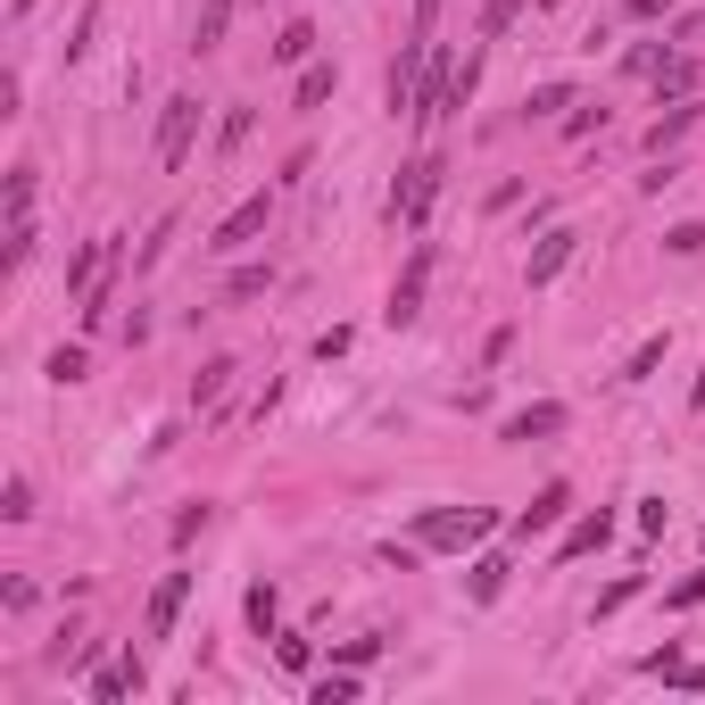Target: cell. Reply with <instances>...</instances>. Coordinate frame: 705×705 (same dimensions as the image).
<instances>
[{"label":"cell","mask_w":705,"mask_h":705,"mask_svg":"<svg viewBox=\"0 0 705 705\" xmlns=\"http://www.w3.org/2000/svg\"><path fill=\"white\" fill-rule=\"evenodd\" d=\"M490 506H432V515H415V548H482L490 539Z\"/></svg>","instance_id":"1"},{"label":"cell","mask_w":705,"mask_h":705,"mask_svg":"<svg viewBox=\"0 0 705 705\" xmlns=\"http://www.w3.org/2000/svg\"><path fill=\"white\" fill-rule=\"evenodd\" d=\"M432 191H440V158H415V167H399V191H390V224H424Z\"/></svg>","instance_id":"2"},{"label":"cell","mask_w":705,"mask_h":705,"mask_svg":"<svg viewBox=\"0 0 705 705\" xmlns=\"http://www.w3.org/2000/svg\"><path fill=\"white\" fill-rule=\"evenodd\" d=\"M424 282H432V249H415V258H407V275L390 282V307H382V324H390V333L424 316Z\"/></svg>","instance_id":"3"},{"label":"cell","mask_w":705,"mask_h":705,"mask_svg":"<svg viewBox=\"0 0 705 705\" xmlns=\"http://www.w3.org/2000/svg\"><path fill=\"white\" fill-rule=\"evenodd\" d=\"M191 133H200V100L175 92V100H167V116H158V167H183Z\"/></svg>","instance_id":"4"},{"label":"cell","mask_w":705,"mask_h":705,"mask_svg":"<svg viewBox=\"0 0 705 705\" xmlns=\"http://www.w3.org/2000/svg\"><path fill=\"white\" fill-rule=\"evenodd\" d=\"M191 581H200V573H167L158 590H149V614H142V631H149V639H175V614H183Z\"/></svg>","instance_id":"5"},{"label":"cell","mask_w":705,"mask_h":705,"mask_svg":"<svg viewBox=\"0 0 705 705\" xmlns=\"http://www.w3.org/2000/svg\"><path fill=\"white\" fill-rule=\"evenodd\" d=\"M573 249H581V233H564V224H557V233H548V242L531 249V266H523V282H531V291H548V282H557L564 266H573Z\"/></svg>","instance_id":"6"},{"label":"cell","mask_w":705,"mask_h":705,"mask_svg":"<svg viewBox=\"0 0 705 705\" xmlns=\"http://www.w3.org/2000/svg\"><path fill=\"white\" fill-rule=\"evenodd\" d=\"M564 515H573V490H564V482H548V490H539V499L515 515V531H523V539H531V531H557Z\"/></svg>","instance_id":"7"},{"label":"cell","mask_w":705,"mask_h":705,"mask_svg":"<svg viewBox=\"0 0 705 705\" xmlns=\"http://www.w3.org/2000/svg\"><path fill=\"white\" fill-rule=\"evenodd\" d=\"M258 233H266V191H258V200H242V208H233V216L216 224V242H208V249H242V242H258Z\"/></svg>","instance_id":"8"},{"label":"cell","mask_w":705,"mask_h":705,"mask_svg":"<svg viewBox=\"0 0 705 705\" xmlns=\"http://www.w3.org/2000/svg\"><path fill=\"white\" fill-rule=\"evenodd\" d=\"M606 539H614V515H581L573 531L557 539V564H573V557H597V548H606Z\"/></svg>","instance_id":"9"},{"label":"cell","mask_w":705,"mask_h":705,"mask_svg":"<svg viewBox=\"0 0 705 705\" xmlns=\"http://www.w3.org/2000/svg\"><path fill=\"white\" fill-rule=\"evenodd\" d=\"M548 432H564V407H557V399H539V407L506 415V432H499V440H548Z\"/></svg>","instance_id":"10"},{"label":"cell","mask_w":705,"mask_h":705,"mask_svg":"<svg viewBox=\"0 0 705 705\" xmlns=\"http://www.w3.org/2000/svg\"><path fill=\"white\" fill-rule=\"evenodd\" d=\"M340 92V67H324V58H307L299 67V109H324V100Z\"/></svg>","instance_id":"11"},{"label":"cell","mask_w":705,"mask_h":705,"mask_svg":"<svg viewBox=\"0 0 705 705\" xmlns=\"http://www.w3.org/2000/svg\"><path fill=\"white\" fill-rule=\"evenodd\" d=\"M233 373H242V366H233V357H208V366L191 373V407H216V399H224V382H233Z\"/></svg>","instance_id":"12"},{"label":"cell","mask_w":705,"mask_h":705,"mask_svg":"<svg viewBox=\"0 0 705 705\" xmlns=\"http://www.w3.org/2000/svg\"><path fill=\"white\" fill-rule=\"evenodd\" d=\"M499 590H506V557H473V573H465V597H473V606H490Z\"/></svg>","instance_id":"13"},{"label":"cell","mask_w":705,"mask_h":705,"mask_svg":"<svg viewBox=\"0 0 705 705\" xmlns=\"http://www.w3.org/2000/svg\"><path fill=\"white\" fill-rule=\"evenodd\" d=\"M224 25H233V0H200V25H191V51H216Z\"/></svg>","instance_id":"14"},{"label":"cell","mask_w":705,"mask_h":705,"mask_svg":"<svg viewBox=\"0 0 705 705\" xmlns=\"http://www.w3.org/2000/svg\"><path fill=\"white\" fill-rule=\"evenodd\" d=\"M689 125H697V109H689V100H672V109H664V116H656V125H648V149H656V158H664V142H681Z\"/></svg>","instance_id":"15"},{"label":"cell","mask_w":705,"mask_h":705,"mask_svg":"<svg viewBox=\"0 0 705 705\" xmlns=\"http://www.w3.org/2000/svg\"><path fill=\"white\" fill-rule=\"evenodd\" d=\"M125 689H142V681H133V664H100L92 672V705H125Z\"/></svg>","instance_id":"16"},{"label":"cell","mask_w":705,"mask_h":705,"mask_svg":"<svg viewBox=\"0 0 705 705\" xmlns=\"http://www.w3.org/2000/svg\"><path fill=\"white\" fill-rule=\"evenodd\" d=\"M656 92H664V100H689V92H697V58H664V67H656Z\"/></svg>","instance_id":"17"},{"label":"cell","mask_w":705,"mask_h":705,"mask_svg":"<svg viewBox=\"0 0 705 705\" xmlns=\"http://www.w3.org/2000/svg\"><path fill=\"white\" fill-rule=\"evenodd\" d=\"M307 51H316V25H282V34H275V58H282V67H307Z\"/></svg>","instance_id":"18"},{"label":"cell","mask_w":705,"mask_h":705,"mask_svg":"<svg viewBox=\"0 0 705 705\" xmlns=\"http://www.w3.org/2000/svg\"><path fill=\"white\" fill-rule=\"evenodd\" d=\"M275 291V266H242V275L224 282V299H266Z\"/></svg>","instance_id":"19"},{"label":"cell","mask_w":705,"mask_h":705,"mask_svg":"<svg viewBox=\"0 0 705 705\" xmlns=\"http://www.w3.org/2000/svg\"><path fill=\"white\" fill-rule=\"evenodd\" d=\"M275 614H282L275 581H258V590H249V623H258V639H275Z\"/></svg>","instance_id":"20"},{"label":"cell","mask_w":705,"mask_h":705,"mask_svg":"<svg viewBox=\"0 0 705 705\" xmlns=\"http://www.w3.org/2000/svg\"><path fill=\"white\" fill-rule=\"evenodd\" d=\"M656 366H664V333H648V340H639V349H631V366H623V382H648Z\"/></svg>","instance_id":"21"},{"label":"cell","mask_w":705,"mask_h":705,"mask_svg":"<svg viewBox=\"0 0 705 705\" xmlns=\"http://www.w3.org/2000/svg\"><path fill=\"white\" fill-rule=\"evenodd\" d=\"M275 656H282V672H307V664H316V648H307L299 631H275Z\"/></svg>","instance_id":"22"},{"label":"cell","mask_w":705,"mask_h":705,"mask_svg":"<svg viewBox=\"0 0 705 705\" xmlns=\"http://www.w3.org/2000/svg\"><path fill=\"white\" fill-rule=\"evenodd\" d=\"M357 697V664L349 672H324V681H316V705H349Z\"/></svg>","instance_id":"23"},{"label":"cell","mask_w":705,"mask_h":705,"mask_svg":"<svg viewBox=\"0 0 705 705\" xmlns=\"http://www.w3.org/2000/svg\"><path fill=\"white\" fill-rule=\"evenodd\" d=\"M523 109H531V116H557V109H573V83H539V92L523 100Z\"/></svg>","instance_id":"24"},{"label":"cell","mask_w":705,"mask_h":705,"mask_svg":"<svg viewBox=\"0 0 705 705\" xmlns=\"http://www.w3.org/2000/svg\"><path fill=\"white\" fill-rule=\"evenodd\" d=\"M0 515H9V523L34 515V490H25V473H9V490H0Z\"/></svg>","instance_id":"25"},{"label":"cell","mask_w":705,"mask_h":705,"mask_svg":"<svg viewBox=\"0 0 705 705\" xmlns=\"http://www.w3.org/2000/svg\"><path fill=\"white\" fill-rule=\"evenodd\" d=\"M208 515H216V506H208V499H200V506H183V515H175V548H191V539L208 531Z\"/></svg>","instance_id":"26"},{"label":"cell","mask_w":705,"mask_h":705,"mask_svg":"<svg viewBox=\"0 0 705 705\" xmlns=\"http://www.w3.org/2000/svg\"><path fill=\"white\" fill-rule=\"evenodd\" d=\"M664 249H672V258H697V249H705V224H672Z\"/></svg>","instance_id":"27"},{"label":"cell","mask_w":705,"mask_h":705,"mask_svg":"<svg viewBox=\"0 0 705 705\" xmlns=\"http://www.w3.org/2000/svg\"><path fill=\"white\" fill-rule=\"evenodd\" d=\"M51 382H83V349H51Z\"/></svg>","instance_id":"28"},{"label":"cell","mask_w":705,"mask_h":705,"mask_svg":"<svg viewBox=\"0 0 705 705\" xmlns=\"http://www.w3.org/2000/svg\"><path fill=\"white\" fill-rule=\"evenodd\" d=\"M564 133H573V142H581V133H606V109H573V116H564Z\"/></svg>","instance_id":"29"},{"label":"cell","mask_w":705,"mask_h":705,"mask_svg":"<svg viewBox=\"0 0 705 705\" xmlns=\"http://www.w3.org/2000/svg\"><path fill=\"white\" fill-rule=\"evenodd\" d=\"M506 25H515V0H490V9H482V34H506Z\"/></svg>","instance_id":"30"},{"label":"cell","mask_w":705,"mask_h":705,"mask_svg":"<svg viewBox=\"0 0 705 705\" xmlns=\"http://www.w3.org/2000/svg\"><path fill=\"white\" fill-rule=\"evenodd\" d=\"M623 9H631V18H664L672 0H623Z\"/></svg>","instance_id":"31"},{"label":"cell","mask_w":705,"mask_h":705,"mask_svg":"<svg viewBox=\"0 0 705 705\" xmlns=\"http://www.w3.org/2000/svg\"><path fill=\"white\" fill-rule=\"evenodd\" d=\"M432 18H440V0H415V34H432Z\"/></svg>","instance_id":"32"}]
</instances>
